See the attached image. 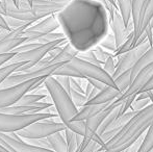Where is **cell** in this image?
I'll list each match as a JSON object with an SVG mask.
<instances>
[{
  "label": "cell",
  "mask_w": 153,
  "mask_h": 152,
  "mask_svg": "<svg viewBox=\"0 0 153 152\" xmlns=\"http://www.w3.org/2000/svg\"><path fill=\"white\" fill-rule=\"evenodd\" d=\"M95 0H72L56 15L68 42L78 52L87 51L100 37V13Z\"/></svg>",
  "instance_id": "6da1fadb"
},
{
  "label": "cell",
  "mask_w": 153,
  "mask_h": 152,
  "mask_svg": "<svg viewBox=\"0 0 153 152\" xmlns=\"http://www.w3.org/2000/svg\"><path fill=\"white\" fill-rule=\"evenodd\" d=\"M153 119V103L139 110L113 139L100 147L102 152H123L148 129Z\"/></svg>",
  "instance_id": "7a4b0ae2"
},
{
  "label": "cell",
  "mask_w": 153,
  "mask_h": 152,
  "mask_svg": "<svg viewBox=\"0 0 153 152\" xmlns=\"http://www.w3.org/2000/svg\"><path fill=\"white\" fill-rule=\"evenodd\" d=\"M43 85L52 99V104L54 105L62 123L75 133L82 136H85V121H72L78 113V108L73 104L69 94L59 85L53 76L46 77L43 81Z\"/></svg>",
  "instance_id": "3957f363"
},
{
  "label": "cell",
  "mask_w": 153,
  "mask_h": 152,
  "mask_svg": "<svg viewBox=\"0 0 153 152\" xmlns=\"http://www.w3.org/2000/svg\"><path fill=\"white\" fill-rule=\"evenodd\" d=\"M56 117H59L57 114H50V113L43 112L32 115H10L0 113V132H3V133L17 132L28 126L29 124L33 123V122Z\"/></svg>",
  "instance_id": "277c9868"
},
{
  "label": "cell",
  "mask_w": 153,
  "mask_h": 152,
  "mask_svg": "<svg viewBox=\"0 0 153 152\" xmlns=\"http://www.w3.org/2000/svg\"><path fill=\"white\" fill-rule=\"evenodd\" d=\"M53 119L54 118L33 122L23 129L17 131L16 134L23 140H36V139H45L55 132L64 131L66 129V126L62 122H56Z\"/></svg>",
  "instance_id": "5b68a950"
},
{
  "label": "cell",
  "mask_w": 153,
  "mask_h": 152,
  "mask_svg": "<svg viewBox=\"0 0 153 152\" xmlns=\"http://www.w3.org/2000/svg\"><path fill=\"white\" fill-rule=\"evenodd\" d=\"M67 42H68L67 38H62L57 41H54V42L47 43V44H42V45H40V46L36 47L34 49H32V50L26 51V52L16 53L15 56L12 57L7 63H26L24 66L19 68L17 72L27 71V70H29L30 68L33 67L39 61H41L53 47L64 45V44H66Z\"/></svg>",
  "instance_id": "8992f818"
},
{
  "label": "cell",
  "mask_w": 153,
  "mask_h": 152,
  "mask_svg": "<svg viewBox=\"0 0 153 152\" xmlns=\"http://www.w3.org/2000/svg\"><path fill=\"white\" fill-rule=\"evenodd\" d=\"M45 78H46L45 76L36 77V78L29 79L22 83H19L17 85L0 87V110L16 104L17 101L24 94L40 87Z\"/></svg>",
  "instance_id": "52a82bcc"
},
{
  "label": "cell",
  "mask_w": 153,
  "mask_h": 152,
  "mask_svg": "<svg viewBox=\"0 0 153 152\" xmlns=\"http://www.w3.org/2000/svg\"><path fill=\"white\" fill-rule=\"evenodd\" d=\"M70 65L76 70L78 73H80V75L82 76V78L85 79H96L101 82H103L106 85H111V87H115V82L114 79L111 75L106 73L103 70L102 66H97L94 64L88 63L82 59H80L79 57H74L71 62H69Z\"/></svg>",
  "instance_id": "ba28073f"
},
{
  "label": "cell",
  "mask_w": 153,
  "mask_h": 152,
  "mask_svg": "<svg viewBox=\"0 0 153 152\" xmlns=\"http://www.w3.org/2000/svg\"><path fill=\"white\" fill-rule=\"evenodd\" d=\"M150 47H151V44L149 43V41L147 39H144L142 42L137 44L129 51H127V52L123 53V54L116 57V59H118V62L116 64V70L113 75V79L116 78L117 76H119L120 74L124 73L125 71H128V70L132 69L133 66L137 63V61L141 59L142 55Z\"/></svg>",
  "instance_id": "9c48e42d"
},
{
  "label": "cell",
  "mask_w": 153,
  "mask_h": 152,
  "mask_svg": "<svg viewBox=\"0 0 153 152\" xmlns=\"http://www.w3.org/2000/svg\"><path fill=\"white\" fill-rule=\"evenodd\" d=\"M57 28H59V23L57 21L56 15L53 14L45 17V19H43L40 22L31 24L30 26L27 27L26 29H24L21 33L20 37L26 38L25 43L36 42L38 39L47 35V33H53Z\"/></svg>",
  "instance_id": "30bf717a"
},
{
  "label": "cell",
  "mask_w": 153,
  "mask_h": 152,
  "mask_svg": "<svg viewBox=\"0 0 153 152\" xmlns=\"http://www.w3.org/2000/svg\"><path fill=\"white\" fill-rule=\"evenodd\" d=\"M65 63H59V64H53V65L47 66L44 68H40V69H29L27 71L24 72H15L12 75H10L0 85L1 87H13V85H17L19 83H22L29 79H33L36 77H48L51 76L53 74V72L59 68L62 65H64Z\"/></svg>",
  "instance_id": "8fae6325"
},
{
  "label": "cell",
  "mask_w": 153,
  "mask_h": 152,
  "mask_svg": "<svg viewBox=\"0 0 153 152\" xmlns=\"http://www.w3.org/2000/svg\"><path fill=\"white\" fill-rule=\"evenodd\" d=\"M0 146L5 148L8 152H54L51 149L36 147L25 142L17 136L16 132H0Z\"/></svg>",
  "instance_id": "7c38bea8"
},
{
  "label": "cell",
  "mask_w": 153,
  "mask_h": 152,
  "mask_svg": "<svg viewBox=\"0 0 153 152\" xmlns=\"http://www.w3.org/2000/svg\"><path fill=\"white\" fill-rule=\"evenodd\" d=\"M109 23H111V28L113 30L114 38L116 41V45L117 48L120 47L125 41L127 40V38L129 37L131 33H133V24L132 21L128 23V25L124 24V21L122 19L121 14L119 13L118 10H115L114 15L111 19H109Z\"/></svg>",
  "instance_id": "4fadbf2b"
},
{
  "label": "cell",
  "mask_w": 153,
  "mask_h": 152,
  "mask_svg": "<svg viewBox=\"0 0 153 152\" xmlns=\"http://www.w3.org/2000/svg\"><path fill=\"white\" fill-rule=\"evenodd\" d=\"M152 76H153V62L151 64H149L148 66H146L145 68H143V69L137 74V76L132 79V81H131L128 89H127L126 91H125V93L120 96L118 99L124 100L125 98H127V97L137 95L139 92L145 87L146 83L151 79Z\"/></svg>",
  "instance_id": "5bb4252c"
},
{
  "label": "cell",
  "mask_w": 153,
  "mask_h": 152,
  "mask_svg": "<svg viewBox=\"0 0 153 152\" xmlns=\"http://www.w3.org/2000/svg\"><path fill=\"white\" fill-rule=\"evenodd\" d=\"M27 27H20L17 29H12L5 37L0 39V54L12 52L16 47L26 42V38L20 37L21 33Z\"/></svg>",
  "instance_id": "9a60e30c"
},
{
  "label": "cell",
  "mask_w": 153,
  "mask_h": 152,
  "mask_svg": "<svg viewBox=\"0 0 153 152\" xmlns=\"http://www.w3.org/2000/svg\"><path fill=\"white\" fill-rule=\"evenodd\" d=\"M137 112H133V110H128L127 112H125L124 114H122L121 116H119L118 118H116V120L102 132V134L99 136V138L101 139L103 143L108 142L111 139H113L120 130L122 129V127L133 117Z\"/></svg>",
  "instance_id": "2e32d148"
},
{
  "label": "cell",
  "mask_w": 153,
  "mask_h": 152,
  "mask_svg": "<svg viewBox=\"0 0 153 152\" xmlns=\"http://www.w3.org/2000/svg\"><path fill=\"white\" fill-rule=\"evenodd\" d=\"M149 0H132L131 3V21L133 24V45H137L139 39V30L141 27V23L143 20V16Z\"/></svg>",
  "instance_id": "e0dca14e"
},
{
  "label": "cell",
  "mask_w": 153,
  "mask_h": 152,
  "mask_svg": "<svg viewBox=\"0 0 153 152\" xmlns=\"http://www.w3.org/2000/svg\"><path fill=\"white\" fill-rule=\"evenodd\" d=\"M122 93L115 87H111V85H106L103 90L99 91V93L95 96L93 99L87 101V104H104L109 103V102L114 101V100L118 99Z\"/></svg>",
  "instance_id": "ac0fdd59"
},
{
  "label": "cell",
  "mask_w": 153,
  "mask_h": 152,
  "mask_svg": "<svg viewBox=\"0 0 153 152\" xmlns=\"http://www.w3.org/2000/svg\"><path fill=\"white\" fill-rule=\"evenodd\" d=\"M111 103V102H109ZM109 103L104 104H87V105L80 108L78 110V113L76 114L72 121H85V120L90 119V118L94 117L98 113H100L102 110H104L106 106H108Z\"/></svg>",
  "instance_id": "d6986e66"
},
{
  "label": "cell",
  "mask_w": 153,
  "mask_h": 152,
  "mask_svg": "<svg viewBox=\"0 0 153 152\" xmlns=\"http://www.w3.org/2000/svg\"><path fill=\"white\" fill-rule=\"evenodd\" d=\"M78 53H79L78 51L70 43L67 42L65 44V46L62 47L61 52L51 61V65H53V64H59V63H69L74 57H76L78 55Z\"/></svg>",
  "instance_id": "ffe728a7"
},
{
  "label": "cell",
  "mask_w": 153,
  "mask_h": 152,
  "mask_svg": "<svg viewBox=\"0 0 153 152\" xmlns=\"http://www.w3.org/2000/svg\"><path fill=\"white\" fill-rule=\"evenodd\" d=\"M49 148L54 152H67V144L62 132H55L46 138Z\"/></svg>",
  "instance_id": "44dd1931"
},
{
  "label": "cell",
  "mask_w": 153,
  "mask_h": 152,
  "mask_svg": "<svg viewBox=\"0 0 153 152\" xmlns=\"http://www.w3.org/2000/svg\"><path fill=\"white\" fill-rule=\"evenodd\" d=\"M153 62V45L144 53L141 56V59L137 61V63L132 67V69L130 70V75H131V81L132 79L137 76V74L141 71L143 68H145L146 66H148L149 64H151Z\"/></svg>",
  "instance_id": "7402d4cb"
},
{
  "label": "cell",
  "mask_w": 153,
  "mask_h": 152,
  "mask_svg": "<svg viewBox=\"0 0 153 152\" xmlns=\"http://www.w3.org/2000/svg\"><path fill=\"white\" fill-rule=\"evenodd\" d=\"M64 132H65V140H66V144H67V152H75L77 147L79 146V144L82 141L83 136L75 133L74 131H72V130H70L67 127L64 130Z\"/></svg>",
  "instance_id": "603a6c76"
},
{
  "label": "cell",
  "mask_w": 153,
  "mask_h": 152,
  "mask_svg": "<svg viewBox=\"0 0 153 152\" xmlns=\"http://www.w3.org/2000/svg\"><path fill=\"white\" fill-rule=\"evenodd\" d=\"M116 3L118 6V10L121 14L122 19L124 21V24L128 25L131 21V3L132 0H116Z\"/></svg>",
  "instance_id": "cb8c5ba5"
},
{
  "label": "cell",
  "mask_w": 153,
  "mask_h": 152,
  "mask_svg": "<svg viewBox=\"0 0 153 152\" xmlns=\"http://www.w3.org/2000/svg\"><path fill=\"white\" fill-rule=\"evenodd\" d=\"M26 63H6L0 67V85L10 75L18 71L19 68L24 66Z\"/></svg>",
  "instance_id": "d4e9b609"
},
{
  "label": "cell",
  "mask_w": 153,
  "mask_h": 152,
  "mask_svg": "<svg viewBox=\"0 0 153 152\" xmlns=\"http://www.w3.org/2000/svg\"><path fill=\"white\" fill-rule=\"evenodd\" d=\"M51 76H68V77H72V78H82L80 73H78L70 65V63H65L64 65H62L61 67L57 68L53 72V74Z\"/></svg>",
  "instance_id": "484cf974"
},
{
  "label": "cell",
  "mask_w": 153,
  "mask_h": 152,
  "mask_svg": "<svg viewBox=\"0 0 153 152\" xmlns=\"http://www.w3.org/2000/svg\"><path fill=\"white\" fill-rule=\"evenodd\" d=\"M114 82L115 85L117 87V89L122 93V95L125 93L128 87L131 83V75H130V70L125 71L124 73L120 74L119 76H117L116 78H114Z\"/></svg>",
  "instance_id": "4316f807"
},
{
  "label": "cell",
  "mask_w": 153,
  "mask_h": 152,
  "mask_svg": "<svg viewBox=\"0 0 153 152\" xmlns=\"http://www.w3.org/2000/svg\"><path fill=\"white\" fill-rule=\"evenodd\" d=\"M153 148V119L148 127L147 133L144 136L143 142L140 146L137 152H148L150 149Z\"/></svg>",
  "instance_id": "83f0119b"
},
{
  "label": "cell",
  "mask_w": 153,
  "mask_h": 152,
  "mask_svg": "<svg viewBox=\"0 0 153 152\" xmlns=\"http://www.w3.org/2000/svg\"><path fill=\"white\" fill-rule=\"evenodd\" d=\"M46 97L45 94H24L17 101L16 105H31L36 102L42 101Z\"/></svg>",
  "instance_id": "f1b7e54d"
},
{
  "label": "cell",
  "mask_w": 153,
  "mask_h": 152,
  "mask_svg": "<svg viewBox=\"0 0 153 152\" xmlns=\"http://www.w3.org/2000/svg\"><path fill=\"white\" fill-rule=\"evenodd\" d=\"M153 17V0H149L147 4V7L145 10V13H144V16H143V20H142L141 23V27H140V30H139V39L142 36L143 31L145 30V28L148 26V24L150 23ZM137 39V40H139Z\"/></svg>",
  "instance_id": "f546056e"
},
{
  "label": "cell",
  "mask_w": 153,
  "mask_h": 152,
  "mask_svg": "<svg viewBox=\"0 0 153 152\" xmlns=\"http://www.w3.org/2000/svg\"><path fill=\"white\" fill-rule=\"evenodd\" d=\"M69 96H70L73 104H74L77 108H82V106H85V103H87V101H88V99H87V97H85V94L78 93V92L74 91V90H70Z\"/></svg>",
  "instance_id": "4dcf8cb0"
},
{
  "label": "cell",
  "mask_w": 153,
  "mask_h": 152,
  "mask_svg": "<svg viewBox=\"0 0 153 152\" xmlns=\"http://www.w3.org/2000/svg\"><path fill=\"white\" fill-rule=\"evenodd\" d=\"M103 49H106V50L111 51V53H115L116 50H117V45H116V41L115 38H114V35L111 33H108L102 41L100 42V45Z\"/></svg>",
  "instance_id": "1f68e13d"
},
{
  "label": "cell",
  "mask_w": 153,
  "mask_h": 152,
  "mask_svg": "<svg viewBox=\"0 0 153 152\" xmlns=\"http://www.w3.org/2000/svg\"><path fill=\"white\" fill-rule=\"evenodd\" d=\"M92 51H93V53L95 54V56H96V59H98V61L100 62L102 65L104 64V62L106 61L109 56H111V55H113V53L108 52V51H105L104 49H103L101 46H99V45L95 46L94 48L92 49Z\"/></svg>",
  "instance_id": "d6a6232c"
},
{
  "label": "cell",
  "mask_w": 153,
  "mask_h": 152,
  "mask_svg": "<svg viewBox=\"0 0 153 152\" xmlns=\"http://www.w3.org/2000/svg\"><path fill=\"white\" fill-rule=\"evenodd\" d=\"M62 38H66L65 37L64 33H47V35L43 36L40 39L36 40V43H40V44H47V43H51V42H54V41H57L59 39Z\"/></svg>",
  "instance_id": "836d02e7"
},
{
  "label": "cell",
  "mask_w": 153,
  "mask_h": 152,
  "mask_svg": "<svg viewBox=\"0 0 153 152\" xmlns=\"http://www.w3.org/2000/svg\"><path fill=\"white\" fill-rule=\"evenodd\" d=\"M77 57H79L80 59L85 62H88V63H91V64H94V65H97V66H102V64L96 59L95 54L93 53L92 49L91 50H87V51H83V52H79Z\"/></svg>",
  "instance_id": "e575fe53"
},
{
  "label": "cell",
  "mask_w": 153,
  "mask_h": 152,
  "mask_svg": "<svg viewBox=\"0 0 153 152\" xmlns=\"http://www.w3.org/2000/svg\"><path fill=\"white\" fill-rule=\"evenodd\" d=\"M150 103H152L151 100L150 99H142V100H137V99H134L131 103L130 108L129 110H133V112H139V110H143L145 108L146 106H148Z\"/></svg>",
  "instance_id": "d590c367"
},
{
  "label": "cell",
  "mask_w": 153,
  "mask_h": 152,
  "mask_svg": "<svg viewBox=\"0 0 153 152\" xmlns=\"http://www.w3.org/2000/svg\"><path fill=\"white\" fill-rule=\"evenodd\" d=\"M40 43H36V42H30V43H23V44H21L20 46L16 47V48L14 49V50L12 51V52L14 53H20V52H26V51H29V50H32V49H34L36 47L40 46Z\"/></svg>",
  "instance_id": "8d00e7d4"
},
{
  "label": "cell",
  "mask_w": 153,
  "mask_h": 152,
  "mask_svg": "<svg viewBox=\"0 0 153 152\" xmlns=\"http://www.w3.org/2000/svg\"><path fill=\"white\" fill-rule=\"evenodd\" d=\"M114 56L111 55V56H109L108 59H106V61L104 62V64H103V70H104L105 72H106L108 75H111L113 77L114 73H115V70H116V64L115 62H114Z\"/></svg>",
  "instance_id": "74e56055"
},
{
  "label": "cell",
  "mask_w": 153,
  "mask_h": 152,
  "mask_svg": "<svg viewBox=\"0 0 153 152\" xmlns=\"http://www.w3.org/2000/svg\"><path fill=\"white\" fill-rule=\"evenodd\" d=\"M55 79H56V81L59 83V85L62 87V89L65 90V91L67 92V93H70V77L68 76H53Z\"/></svg>",
  "instance_id": "f35d334b"
},
{
  "label": "cell",
  "mask_w": 153,
  "mask_h": 152,
  "mask_svg": "<svg viewBox=\"0 0 153 152\" xmlns=\"http://www.w3.org/2000/svg\"><path fill=\"white\" fill-rule=\"evenodd\" d=\"M15 54H16V53H14V52H8V53H4V54H0V67L3 66L4 64L7 63L12 57L15 56Z\"/></svg>",
  "instance_id": "ab89813d"
},
{
  "label": "cell",
  "mask_w": 153,
  "mask_h": 152,
  "mask_svg": "<svg viewBox=\"0 0 153 152\" xmlns=\"http://www.w3.org/2000/svg\"><path fill=\"white\" fill-rule=\"evenodd\" d=\"M88 82H90L91 85H93L94 87H96L97 90H99V91H101V90H103L105 87H106V85H104L103 82H101V81L99 80H96V79H87Z\"/></svg>",
  "instance_id": "60d3db41"
},
{
  "label": "cell",
  "mask_w": 153,
  "mask_h": 152,
  "mask_svg": "<svg viewBox=\"0 0 153 152\" xmlns=\"http://www.w3.org/2000/svg\"><path fill=\"white\" fill-rule=\"evenodd\" d=\"M10 27L7 26L5 22V19H4V16L3 15L0 14V31H4V33H7L10 31Z\"/></svg>",
  "instance_id": "b9f144b4"
},
{
  "label": "cell",
  "mask_w": 153,
  "mask_h": 152,
  "mask_svg": "<svg viewBox=\"0 0 153 152\" xmlns=\"http://www.w3.org/2000/svg\"><path fill=\"white\" fill-rule=\"evenodd\" d=\"M149 90H153V76L151 77L149 81L145 85V87L139 92V93H142V92H145V91H149Z\"/></svg>",
  "instance_id": "7bdbcfd3"
},
{
  "label": "cell",
  "mask_w": 153,
  "mask_h": 152,
  "mask_svg": "<svg viewBox=\"0 0 153 152\" xmlns=\"http://www.w3.org/2000/svg\"><path fill=\"white\" fill-rule=\"evenodd\" d=\"M10 31H7V33H4V31H0V39H2L3 37H5L6 35H7L8 33H10Z\"/></svg>",
  "instance_id": "ee69618b"
},
{
  "label": "cell",
  "mask_w": 153,
  "mask_h": 152,
  "mask_svg": "<svg viewBox=\"0 0 153 152\" xmlns=\"http://www.w3.org/2000/svg\"><path fill=\"white\" fill-rule=\"evenodd\" d=\"M27 1H28L29 5H30V7H31V5H32V0H27Z\"/></svg>",
  "instance_id": "f6af8a7d"
},
{
  "label": "cell",
  "mask_w": 153,
  "mask_h": 152,
  "mask_svg": "<svg viewBox=\"0 0 153 152\" xmlns=\"http://www.w3.org/2000/svg\"><path fill=\"white\" fill-rule=\"evenodd\" d=\"M13 1H14V3L16 4V2H17V0H13Z\"/></svg>",
  "instance_id": "bcb514c9"
}]
</instances>
